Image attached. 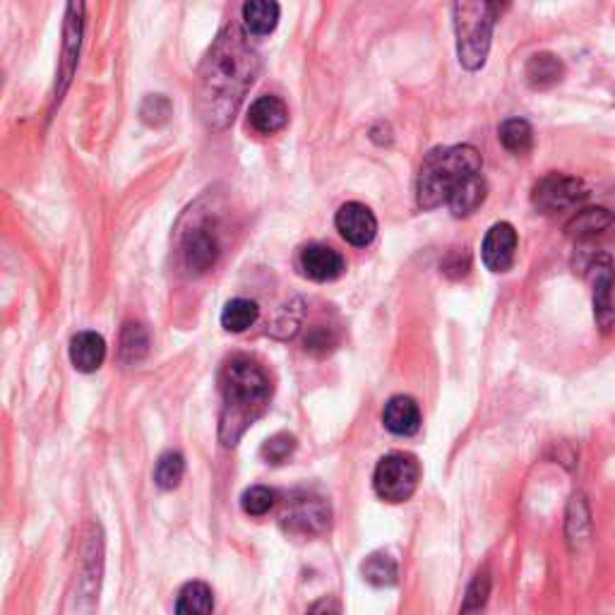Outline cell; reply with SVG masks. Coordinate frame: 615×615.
<instances>
[{"instance_id": "obj_5", "label": "cell", "mask_w": 615, "mask_h": 615, "mask_svg": "<svg viewBox=\"0 0 615 615\" xmlns=\"http://www.w3.org/2000/svg\"><path fill=\"white\" fill-rule=\"evenodd\" d=\"M421 481V464L414 455L406 452H392L382 457L375 467L373 486L375 493L387 503H404L414 495Z\"/></svg>"}, {"instance_id": "obj_21", "label": "cell", "mask_w": 615, "mask_h": 615, "mask_svg": "<svg viewBox=\"0 0 615 615\" xmlns=\"http://www.w3.org/2000/svg\"><path fill=\"white\" fill-rule=\"evenodd\" d=\"M214 611V596L212 589L205 582H190L185 584L181 594H178L176 615H212Z\"/></svg>"}, {"instance_id": "obj_13", "label": "cell", "mask_w": 615, "mask_h": 615, "mask_svg": "<svg viewBox=\"0 0 615 615\" xmlns=\"http://www.w3.org/2000/svg\"><path fill=\"white\" fill-rule=\"evenodd\" d=\"M382 423L392 435H399V438H409V435L419 433L421 428V409L419 404L414 402L411 397H404V394H397L392 397L390 402L385 404V411H382Z\"/></svg>"}, {"instance_id": "obj_1", "label": "cell", "mask_w": 615, "mask_h": 615, "mask_svg": "<svg viewBox=\"0 0 615 615\" xmlns=\"http://www.w3.org/2000/svg\"><path fill=\"white\" fill-rule=\"evenodd\" d=\"M260 73L258 51L236 25L224 27L200 68L197 111L205 125L222 130L234 121L238 106Z\"/></svg>"}, {"instance_id": "obj_26", "label": "cell", "mask_w": 615, "mask_h": 615, "mask_svg": "<svg viewBox=\"0 0 615 615\" xmlns=\"http://www.w3.org/2000/svg\"><path fill=\"white\" fill-rule=\"evenodd\" d=\"M591 531V515L587 500L582 495H575L570 503V510H567V539H570L572 546H582L584 541L589 539Z\"/></svg>"}, {"instance_id": "obj_7", "label": "cell", "mask_w": 615, "mask_h": 615, "mask_svg": "<svg viewBox=\"0 0 615 615\" xmlns=\"http://www.w3.org/2000/svg\"><path fill=\"white\" fill-rule=\"evenodd\" d=\"M282 524L291 534L315 536L330 527V505L315 493H296L286 503Z\"/></svg>"}, {"instance_id": "obj_25", "label": "cell", "mask_w": 615, "mask_h": 615, "mask_svg": "<svg viewBox=\"0 0 615 615\" xmlns=\"http://www.w3.org/2000/svg\"><path fill=\"white\" fill-rule=\"evenodd\" d=\"M149 354V337L140 322H125L121 332V361L125 366H135Z\"/></svg>"}, {"instance_id": "obj_11", "label": "cell", "mask_w": 615, "mask_h": 615, "mask_svg": "<svg viewBox=\"0 0 615 615\" xmlns=\"http://www.w3.org/2000/svg\"><path fill=\"white\" fill-rule=\"evenodd\" d=\"M517 255V231L507 222H498L491 226L481 246L483 265L491 272H507L515 265Z\"/></svg>"}, {"instance_id": "obj_8", "label": "cell", "mask_w": 615, "mask_h": 615, "mask_svg": "<svg viewBox=\"0 0 615 615\" xmlns=\"http://www.w3.org/2000/svg\"><path fill=\"white\" fill-rule=\"evenodd\" d=\"M594 274V320L606 334L615 327V265L608 255H594L589 262Z\"/></svg>"}, {"instance_id": "obj_28", "label": "cell", "mask_w": 615, "mask_h": 615, "mask_svg": "<svg viewBox=\"0 0 615 615\" xmlns=\"http://www.w3.org/2000/svg\"><path fill=\"white\" fill-rule=\"evenodd\" d=\"M488 596H491V575L483 570L474 577V582L469 584L467 596H464L462 601V615H479L483 606H486Z\"/></svg>"}, {"instance_id": "obj_32", "label": "cell", "mask_w": 615, "mask_h": 615, "mask_svg": "<svg viewBox=\"0 0 615 615\" xmlns=\"http://www.w3.org/2000/svg\"><path fill=\"white\" fill-rule=\"evenodd\" d=\"M334 344H337V334L330 327L315 325L306 334V349L313 351V354H327V351L334 349Z\"/></svg>"}, {"instance_id": "obj_23", "label": "cell", "mask_w": 615, "mask_h": 615, "mask_svg": "<svg viewBox=\"0 0 615 615\" xmlns=\"http://www.w3.org/2000/svg\"><path fill=\"white\" fill-rule=\"evenodd\" d=\"M361 575L368 584L373 587H392L399 577L397 560L387 553H373L366 558V563L361 565Z\"/></svg>"}, {"instance_id": "obj_24", "label": "cell", "mask_w": 615, "mask_h": 615, "mask_svg": "<svg viewBox=\"0 0 615 615\" xmlns=\"http://www.w3.org/2000/svg\"><path fill=\"white\" fill-rule=\"evenodd\" d=\"M498 137L507 152L519 154V157L534 147V130H531V125L524 121V118H510V121H505L500 125Z\"/></svg>"}, {"instance_id": "obj_31", "label": "cell", "mask_w": 615, "mask_h": 615, "mask_svg": "<svg viewBox=\"0 0 615 615\" xmlns=\"http://www.w3.org/2000/svg\"><path fill=\"white\" fill-rule=\"evenodd\" d=\"M296 450V438L291 433H277L262 445L260 455L267 464H284L286 459L294 455Z\"/></svg>"}, {"instance_id": "obj_10", "label": "cell", "mask_w": 615, "mask_h": 615, "mask_svg": "<svg viewBox=\"0 0 615 615\" xmlns=\"http://www.w3.org/2000/svg\"><path fill=\"white\" fill-rule=\"evenodd\" d=\"M334 224H337V231L344 241L356 248L370 246L375 234H378V219L361 202H346V205L339 207Z\"/></svg>"}, {"instance_id": "obj_2", "label": "cell", "mask_w": 615, "mask_h": 615, "mask_svg": "<svg viewBox=\"0 0 615 615\" xmlns=\"http://www.w3.org/2000/svg\"><path fill=\"white\" fill-rule=\"evenodd\" d=\"M222 443L236 445L241 435L265 411L272 397V382L265 368L250 356H234L222 368Z\"/></svg>"}, {"instance_id": "obj_20", "label": "cell", "mask_w": 615, "mask_h": 615, "mask_svg": "<svg viewBox=\"0 0 615 615\" xmlns=\"http://www.w3.org/2000/svg\"><path fill=\"white\" fill-rule=\"evenodd\" d=\"M279 22V5L272 0H250L243 5V25L255 37H265L274 32Z\"/></svg>"}, {"instance_id": "obj_14", "label": "cell", "mask_w": 615, "mask_h": 615, "mask_svg": "<svg viewBox=\"0 0 615 615\" xmlns=\"http://www.w3.org/2000/svg\"><path fill=\"white\" fill-rule=\"evenodd\" d=\"M248 123L255 133L260 135H274L289 123V109L279 97L274 94H265V97L255 99L248 111Z\"/></svg>"}, {"instance_id": "obj_30", "label": "cell", "mask_w": 615, "mask_h": 615, "mask_svg": "<svg viewBox=\"0 0 615 615\" xmlns=\"http://www.w3.org/2000/svg\"><path fill=\"white\" fill-rule=\"evenodd\" d=\"M171 113H173V106L164 94H149L140 106V118L147 125H152V128H159V125L169 123Z\"/></svg>"}, {"instance_id": "obj_12", "label": "cell", "mask_w": 615, "mask_h": 615, "mask_svg": "<svg viewBox=\"0 0 615 615\" xmlns=\"http://www.w3.org/2000/svg\"><path fill=\"white\" fill-rule=\"evenodd\" d=\"M298 265L313 282H332V279H337L346 270L342 253H337L330 246H322V243H313V246L303 248Z\"/></svg>"}, {"instance_id": "obj_16", "label": "cell", "mask_w": 615, "mask_h": 615, "mask_svg": "<svg viewBox=\"0 0 615 615\" xmlns=\"http://www.w3.org/2000/svg\"><path fill=\"white\" fill-rule=\"evenodd\" d=\"M106 358V342L97 332H80L70 342V361L80 373H94Z\"/></svg>"}, {"instance_id": "obj_19", "label": "cell", "mask_w": 615, "mask_h": 615, "mask_svg": "<svg viewBox=\"0 0 615 615\" xmlns=\"http://www.w3.org/2000/svg\"><path fill=\"white\" fill-rule=\"evenodd\" d=\"M486 193L488 185L483 181L481 173H476V176H471L469 181L459 185L457 193L450 197V202H447V207H450V212L455 214V217H469V214H474L483 205Z\"/></svg>"}, {"instance_id": "obj_17", "label": "cell", "mask_w": 615, "mask_h": 615, "mask_svg": "<svg viewBox=\"0 0 615 615\" xmlns=\"http://www.w3.org/2000/svg\"><path fill=\"white\" fill-rule=\"evenodd\" d=\"M611 224H613V217L608 214V210H603V207H589V210L577 212L575 217L567 222L565 234L570 238H575V241H589V238H596L599 234H603V231H606Z\"/></svg>"}, {"instance_id": "obj_22", "label": "cell", "mask_w": 615, "mask_h": 615, "mask_svg": "<svg viewBox=\"0 0 615 615\" xmlns=\"http://www.w3.org/2000/svg\"><path fill=\"white\" fill-rule=\"evenodd\" d=\"M260 318V308L255 301L248 298H234L222 310V325L226 332H246Z\"/></svg>"}, {"instance_id": "obj_18", "label": "cell", "mask_w": 615, "mask_h": 615, "mask_svg": "<svg viewBox=\"0 0 615 615\" xmlns=\"http://www.w3.org/2000/svg\"><path fill=\"white\" fill-rule=\"evenodd\" d=\"M527 80L534 89H548L558 85L565 75V65L553 53H534L527 63Z\"/></svg>"}, {"instance_id": "obj_4", "label": "cell", "mask_w": 615, "mask_h": 615, "mask_svg": "<svg viewBox=\"0 0 615 615\" xmlns=\"http://www.w3.org/2000/svg\"><path fill=\"white\" fill-rule=\"evenodd\" d=\"M503 5L493 3H457L455 5V29H457V53L459 63L467 70H479L486 63L491 49V34Z\"/></svg>"}, {"instance_id": "obj_33", "label": "cell", "mask_w": 615, "mask_h": 615, "mask_svg": "<svg viewBox=\"0 0 615 615\" xmlns=\"http://www.w3.org/2000/svg\"><path fill=\"white\" fill-rule=\"evenodd\" d=\"M308 615H342V608H339V603L330 599V596H325V599L315 601L313 606L308 608Z\"/></svg>"}, {"instance_id": "obj_3", "label": "cell", "mask_w": 615, "mask_h": 615, "mask_svg": "<svg viewBox=\"0 0 615 615\" xmlns=\"http://www.w3.org/2000/svg\"><path fill=\"white\" fill-rule=\"evenodd\" d=\"M481 173V154L471 145L438 147L426 154L416 183V195L423 210L447 205L459 185Z\"/></svg>"}, {"instance_id": "obj_29", "label": "cell", "mask_w": 615, "mask_h": 615, "mask_svg": "<svg viewBox=\"0 0 615 615\" xmlns=\"http://www.w3.org/2000/svg\"><path fill=\"white\" fill-rule=\"evenodd\" d=\"M274 503H277V493L267 486H253L243 493L241 507L243 512L250 517H262L272 510Z\"/></svg>"}, {"instance_id": "obj_15", "label": "cell", "mask_w": 615, "mask_h": 615, "mask_svg": "<svg viewBox=\"0 0 615 615\" xmlns=\"http://www.w3.org/2000/svg\"><path fill=\"white\" fill-rule=\"evenodd\" d=\"M82 13H85V5L82 3H70L68 5V17H65V41H63V68H61V80L63 87L58 92L56 99L63 97L65 87H68L70 75H73L77 53H80V37H82Z\"/></svg>"}, {"instance_id": "obj_9", "label": "cell", "mask_w": 615, "mask_h": 615, "mask_svg": "<svg viewBox=\"0 0 615 615\" xmlns=\"http://www.w3.org/2000/svg\"><path fill=\"white\" fill-rule=\"evenodd\" d=\"M219 253H222L219 238L212 229H207V226H193V229L181 238V265L183 270L193 274V277L210 272L212 267L217 265Z\"/></svg>"}, {"instance_id": "obj_6", "label": "cell", "mask_w": 615, "mask_h": 615, "mask_svg": "<svg viewBox=\"0 0 615 615\" xmlns=\"http://www.w3.org/2000/svg\"><path fill=\"white\" fill-rule=\"evenodd\" d=\"M587 197V185L575 176H565V173H548L531 190V202L543 214L575 210Z\"/></svg>"}, {"instance_id": "obj_27", "label": "cell", "mask_w": 615, "mask_h": 615, "mask_svg": "<svg viewBox=\"0 0 615 615\" xmlns=\"http://www.w3.org/2000/svg\"><path fill=\"white\" fill-rule=\"evenodd\" d=\"M185 474V462L178 452H166L159 457L157 467H154V483L164 491H173Z\"/></svg>"}]
</instances>
